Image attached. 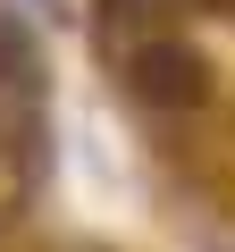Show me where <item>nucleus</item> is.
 I'll use <instances>...</instances> for the list:
<instances>
[{
	"mask_svg": "<svg viewBox=\"0 0 235 252\" xmlns=\"http://www.w3.org/2000/svg\"><path fill=\"white\" fill-rule=\"evenodd\" d=\"M126 76H135V93H143L151 109H193V101L210 93V84H202V76H210L202 51H185V42H143Z\"/></svg>",
	"mask_w": 235,
	"mask_h": 252,
	"instance_id": "f257e3e1",
	"label": "nucleus"
},
{
	"mask_svg": "<svg viewBox=\"0 0 235 252\" xmlns=\"http://www.w3.org/2000/svg\"><path fill=\"white\" fill-rule=\"evenodd\" d=\"M26 67H34V34L17 17H0V76H26Z\"/></svg>",
	"mask_w": 235,
	"mask_h": 252,
	"instance_id": "f03ea898",
	"label": "nucleus"
}]
</instances>
